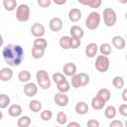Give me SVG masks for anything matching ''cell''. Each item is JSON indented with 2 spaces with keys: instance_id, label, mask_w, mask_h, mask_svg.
I'll return each mask as SVG.
<instances>
[{
  "instance_id": "6da1fadb",
  "label": "cell",
  "mask_w": 127,
  "mask_h": 127,
  "mask_svg": "<svg viewBox=\"0 0 127 127\" xmlns=\"http://www.w3.org/2000/svg\"><path fill=\"white\" fill-rule=\"evenodd\" d=\"M2 57L5 63L11 66H18L24 61L25 53L20 45L9 44L2 50Z\"/></svg>"
},
{
  "instance_id": "7a4b0ae2",
  "label": "cell",
  "mask_w": 127,
  "mask_h": 127,
  "mask_svg": "<svg viewBox=\"0 0 127 127\" xmlns=\"http://www.w3.org/2000/svg\"><path fill=\"white\" fill-rule=\"evenodd\" d=\"M36 79H37V83L38 85L43 88V89H48L51 87L52 81L50 79L49 73L47 70L45 69H39L36 73Z\"/></svg>"
},
{
  "instance_id": "3957f363",
  "label": "cell",
  "mask_w": 127,
  "mask_h": 127,
  "mask_svg": "<svg viewBox=\"0 0 127 127\" xmlns=\"http://www.w3.org/2000/svg\"><path fill=\"white\" fill-rule=\"evenodd\" d=\"M100 14L96 11H92L88 14V16L85 19V26L88 30H95L98 28L100 24Z\"/></svg>"
},
{
  "instance_id": "277c9868",
  "label": "cell",
  "mask_w": 127,
  "mask_h": 127,
  "mask_svg": "<svg viewBox=\"0 0 127 127\" xmlns=\"http://www.w3.org/2000/svg\"><path fill=\"white\" fill-rule=\"evenodd\" d=\"M30 7L27 4H20L16 8V19L19 22H27L30 19Z\"/></svg>"
},
{
  "instance_id": "5b68a950",
  "label": "cell",
  "mask_w": 127,
  "mask_h": 127,
  "mask_svg": "<svg viewBox=\"0 0 127 127\" xmlns=\"http://www.w3.org/2000/svg\"><path fill=\"white\" fill-rule=\"evenodd\" d=\"M103 21L107 27H113L117 21L116 12L112 8H105L103 10Z\"/></svg>"
},
{
  "instance_id": "8992f818",
  "label": "cell",
  "mask_w": 127,
  "mask_h": 127,
  "mask_svg": "<svg viewBox=\"0 0 127 127\" xmlns=\"http://www.w3.org/2000/svg\"><path fill=\"white\" fill-rule=\"evenodd\" d=\"M94 65H95V68L99 72H105L108 70V68L110 66V61H109L108 57L100 55V56H97Z\"/></svg>"
},
{
  "instance_id": "52a82bcc",
  "label": "cell",
  "mask_w": 127,
  "mask_h": 127,
  "mask_svg": "<svg viewBox=\"0 0 127 127\" xmlns=\"http://www.w3.org/2000/svg\"><path fill=\"white\" fill-rule=\"evenodd\" d=\"M31 33L36 38H43V36L46 34L45 26L41 23H35L31 27Z\"/></svg>"
},
{
  "instance_id": "ba28073f",
  "label": "cell",
  "mask_w": 127,
  "mask_h": 127,
  "mask_svg": "<svg viewBox=\"0 0 127 127\" xmlns=\"http://www.w3.org/2000/svg\"><path fill=\"white\" fill-rule=\"evenodd\" d=\"M63 20L59 17H54L49 22V28L53 32H60L63 29Z\"/></svg>"
},
{
  "instance_id": "9c48e42d",
  "label": "cell",
  "mask_w": 127,
  "mask_h": 127,
  "mask_svg": "<svg viewBox=\"0 0 127 127\" xmlns=\"http://www.w3.org/2000/svg\"><path fill=\"white\" fill-rule=\"evenodd\" d=\"M54 101L55 103L60 106V107H64L67 105L68 103V96L65 94V93H62V92H59V93H56L55 96H54Z\"/></svg>"
},
{
  "instance_id": "30bf717a",
  "label": "cell",
  "mask_w": 127,
  "mask_h": 127,
  "mask_svg": "<svg viewBox=\"0 0 127 127\" xmlns=\"http://www.w3.org/2000/svg\"><path fill=\"white\" fill-rule=\"evenodd\" d=\"M38 92V85L34 82H27L24 85V93L28 97H33Z\"/></svg>"
},
{
  "instance_id": "8fae6325",
  "label": "cell",
  "mask_w": 127,
  "mask_h": 127,
  "mask_svg": "<svg viewBox=\"0 0 127 127\" xmlns=\"http://www.w3.org/2000/svg\"><path fill=\"white\" fill-rule=\"evenodd\" d=\"M63 71L65 76H73L76 74L77 67L74 63H66L63 67Z\"/></svg>"
},
{
  "instance_id": "7c38bea8",
  "label": "cell",
  "mask_w": 127,
  "mask_h": 127,
  "mask_svg": "<svg viewBox=\"0 0 127 127\" xmlns=\"http://www.w3.org/2000/svg\"><path fill=\"white\" fill-rule=\"evenodd\" d=\"M111 43H112V46L114 48H116L117 50H123L126 46V42H125V39L121 36H114L111 40Z\"/></svg>"
},
{
  "instance_id": "4fadbf2b",
  "label": "cell",
  "mask_w": 127,
  "mask_h": 127,
  "mask_svg": "<svg viewBox=\"0 0 127 127\" xmlns=\"http://www.w3.org/2000/svg\"><path fill=\"white\" fill-rule=\"evenodd\" d=\"M69 33H70V37L71 38H75V39H81L84 35V32H83V29L77 25H73L70 27L69 29Z\"/></svg>"
},
{
  "instance_id": "5bb4252c",
  "label": "cell",
  "mask_w": 127,
  "mask_h": 127,
  "mask_svg": "<svg viewBox=\"0 0 127 127\" xmlns=\"http://www.w3.org/2000/svg\"><path fill=\"white\" fill-rule=\"evenodd\" d=\"M98 52V46L95 43H89L85 47V55L87 58H94Z\"/></svg>"
},
{
  "instance_id": "9a60e30c",
  "label": "cell",
  "mask_w": 127,
  "mask_h": 127,
  "mask_svg": "<svg viewBox=\"0 0 127 127\" xmlns=\"http://www.w3.org/2000/svg\"><path fill=\"white\" fill-rule=\"evenodd\" d=\"M68 19L73 23L78 22L81 19V11L78 8H71L68 11Z\"/></svg>"
},
{
  "instance_id": "2e32d148",
  "label": "cell",
  "mask_w": 127,
  "mask_h": 127,
  "mask_svg": "<svg viewBox=\"0 0 127 127\" xmlns=\"http://www.w3.org/2000/svg\"><path fill=\"white\" fill-rule=\"evenodd\" d=\"M13 77V70L9 67H3L0 69V80L9 81Z\"/></svg>"
},
{
  "instance_id": "e0dca14e",
  "label": "cell",
  "mask_w": 127,
  "mask_h": 127,
  "mask_svg": "<svg viewBox=\"0 0 127 127\" xmlns=\"http://www.w3.org/2000/svg\"><path fill=\"white\" fill-rule=\"evenodd\" d=\"M105 104H106V102L102 98H100L99 96H97V95H95L91 99V107L94 110H100V109H102L105 106Z\"/></svg>"
},
{
  "instance_id": "ac0fdd59",
  "label": "cell",
  "mask_w": 127,
  "mask_h": 127,
  "mask_svg": "<svg viewBox=\"0 0 127 127\" xmlns=\"http://www.w3.org/2000/svg\"><path fill=\"white\" fill-rule=\"evenodd\" d=\"M22 107L19 104H12L10 105V107L8 108V114L11 117H20L22 114Z\"/></svg>"
},
{
  "instance_id": "d6986e66",
  "label": "cell",
  "mask_w": 127,
  "mask_h": 127,
  "mask_svg": "<svg viewBox=\"0 0 127 127\" xmlns=\"http://www.w3.org/2000/svg\"><path fill=\"white\" fill-rule=\"evenodd\" d=\"M74 109H75V112H76L77 114H79V115H84V114H86V113L88 112V105H87V103L84 102V101H79V102L76 103Z\"/></svg>"
},
{
  "instance_id": "ffe728a7",
  "label": "cell",
  "mask_w": 127,
  "mask_h": 127,
  "mask_svg": "<svg viewBox=\"0 0 127 127\" xmlns=\"http://www.w3.org/2000/svg\"><path fill=\"white\" fill-rule=\"evenodd\" d=\"M33 47L37 48V49H40V50L46 51V49L48 47V42L44 38H36L34 40V42H33Z\"/></svg>"
},
{
  "instance_id": "44dd1931",
  "label": "cell",
  "mask_w": 127,
  "mask_h": 127,
  "mask_svg": "<svg viewBox=\"0 0 127 127\" xmlns=\"http://www.w3.org/2000/svg\"><path fill=\"white\" fill-rule=\"evenodd\" d=\"M29 108L32 112L34 113H38L42 110V102L40 100L37 99H33L29 102Z\"/></svg>"
},
{
  "instance_id": "7402d4cb",
  "label": "cell",
  "mask_w": 127,
  "mask_h": 127,
  "mask_svg": "<svg viewBox=\"0 0 127 127\" xmlns=\"http://www.w3.org/2000/svg\"><path fill=\"white\" fill-rule=\"evenodd\" d=\"M78 3L89 6L90 8H99L102 4L101 0H78Z\"/></svg>"
},
{
  "instance_id": "603a6c76",
  "label": "cell",
  "mask_w": 127,
  "mask_h": 127,
  "mask_svg": "<svg viewBox=\"0 0 127 127\" xmlns=\"http://www.w3.org/2000/svg\"><path fill=\"white\" fill-rule=\"evenodd\" d=\"M31 125V118L27 115L20 116L17 120V126L18 127H29Z\"/></svg>"
},
{
  "instance_id": "cb8c5ba5",
  "label": "cell",
  "mask_w": 127,
  "mask_h": 127,
  "mask_svg": "<svg viewBox=\"0 0 127 127\" xmlns=\"http://www.w3.org/2000/svg\"><path fill=\"white\" fill-rule=\"evenodd\" d=\"M18 79L21 81V82H30V79H31V72L29 70H21L19 71L18 73Z\"/></svg>"
},
{
  "instance_id": "d4e9b609",
  "label": "cell",
  "mask_w": 127,
  "mask_h": 127,
  "mask_svg": "<svg viewBox=\"0 0 127 127\" xmlns=\"http://www.w3.org/2000/svg\"><path fill=\"white\" fill-rule=\"evenodd\" d=\"M97 96H99L100 98H102L105 102L109 101L110 97H111V93H110V90L107 89V88H100L98 91H97Z\"/></svg>"
},
{
  "instance_id": "484cf974",
  "label": "cell",
  "mask_w": 127,
  "mask_h": 127,
  "mask_svg": "<svg viewBox=\"0 0 127 127\" xmlns=\"http://www.w3.org/2000/svg\"><path fill=\"white\" fill-rule=\"evenodd\" d=\"M116 108L113 106V105H109L105 108L104 110V116L107 118V119H113L115 118L116 116Z\"/></svg>"
},
{
  "instance_id": "4316f807",
  "label": "cell",
  "mask_w": 127,
  "mask_h": 127,
  "mask_svg": "<svg viewBox=\"0 0 127 127\" xmlns=\"http://www.w3.org/2000/svg\"><path fill=\"white\" fill-rule=\"evenodd\" d=\"M59 44H60L61 48L64 49V50H68V49H70V37H69V36H63V37L60 39Z\"/></svg>"
},
{
  "instance_id": "83f0119b",
  "label": "cell",
  "mask_w": 127,
  "mask_h": 127,
  "mask_svg": "<svg viewBox=\"0 0 127 127\" xmlns=\"http://www.w3.org/2000/svg\"><path fill=\"white\" fill-rule=\"evenodd\" d=\"M3 6L7 11H14L17 8V1L16 0H3Z\"/></svg>"
},
{
  "instance_id": "f1b7e54d",
  "label": "cell",
  "mask_w": 127,
  "mask_h": 127,
  "mask_svg": "<svg viewBox=\"0 0 127 127\" xmlns=\"http://www.w3.org/2000/svg\"><path fill=\"white\" fill-rule=\"evenodd\" d=\"M57 88L59 90V92H62V93H66L67 91H69L70 89V84L67 80H64V81H62L60 83L57 84Z\"/></svg>"
},
{
  "instance_id": "f546056e",
  "label": "cell",
  "mask_w": 127,
  "mask_h": 127,
  "mask_svg": "<svg viewBox=\"0 0 127 127\" xmlns=\"http://www.w3.org/2000/svg\"><path fill=\"white\" fill-rule=\"evenodd\" d=\"M124 83H125V82H124V78H123L122 76H120V75H116V76H114L113 79H112V85H113L115 88H117V89L123 88Z\"/></svg>"
},
{
  "instance_id": "4dcf8cb0",
  "label": "cell",
  "mask_w": 127,
  "mask_h": 127,
  "mask_svg": "<svg viewBox=\"0 0 127 127\" xmlns=\"http://www.w3.org/2000/svg\"><path fill=\"white\" fill-rule=\"evenodd\" d=\"M99 51H100V54L102 55V56H109L110 54H111V52H112V48H111V46L108 44V43H103V44H101V46L99 47V49H98Z\"/></svg>"
},
{
  "instance_id": "1f68e13d",
  "label": "cell",
  "mask_w": 127,
  "mask_h": 127,
  "mask_svg": "<svg viewBox=\"0 0 127 127\" xmlns=\"http://www.w3.org/2000/svg\"><path fill=\"white\" fill-rule=\"evenodd\" d=\"M10 104V97L6 93H1L0 94V109L7 108L8 105Z\"/></svg>"
},
{
  "instance_id": "d6a6232c",
  "label": "cell",
  "mask_w": 127,
  "mask_h": 127,
  "mask_svg": "<svg viewBox=\"0 0 127 127\" xmlns=\"http://www.w3.org/2000/svg\"><path fill=\"white\" fill-rule=\"evenodd\" d=\"M56 120H57V122H58L60 125H64V124L66 123V121H67V116H66V114H65L64 111H60V112H58V114H57Z\"/></svg>"
},
{
  "instance_id": "836d02e7",
  "label": "cell",
  "mask_w": 127,
  "mask_h": 127,
  "mask_svg": "<svg viewBox=\"0 0 127 127\" xmlns=\"http://www.w3.org/2000/svg\"><path fill=\"white\" fill-rule=\"evenodd\" d=\"M78 76H79V80H80V86H85L89 83V75L85 72H80L78 73Z\"/></svg>"
},
{
  "instance_id": "e575fe53",
  "label": "cell",
  "mask_w": 127,
  "mask_h": 127,
  "mask_svg": "<svg viewBox=\"0 0 127 127\" xmlns=\"http://www.w3.org/2000/svg\"><path fill=\"white\" fill-rule=\"evenodd\" d=\"M45 55V51L44 50H40L37 48H32V57L35 60H39L41 58H43V56Z\"/></svg>"
},
{
  "instance_id": "d590c367",
  "label": "cell",
  "mask_w": 127,
  "mask_h": 127,
  "mask_svg": "<svg viewBox=\"0 0 127 127\" xmlns=\"http://www.w3.org/2000/svg\"><path fill=\"white\" fill-rule=\"evenodd\" d=\"M53 80H54V82H55L56 84H58V83H60V82H62V81L66 80V77H65V75H64V73H62V72H56V73L53 74Z\"/></svg>"
},
{
  "instance_id": "8d00e7d4",
  "label": "cell",
  "mask_w": 127,
  "mask_h": 127,
  "mask_svg": "<svg viewBox=\"0 0 127 127\" xmlns=\"http://www.w3.org/2000/svg\"><path fill=\"white\" fill-rule=\"evenodd\" d=\"M53 118V112L49 109H46V110H43L41 112V119L44 120V121H49Z\"/></svg>"
},
{
  "instance_id": "74e56055",
  "label": "cell",
  "mask_w": 127,
  "mask_h": 127,
  "mask_svg": "<svg viewBox=\"0 0 127 127\" xmlns=\"http://www.w3.org/2000/svg\"><path fill=\"white\" fill-rule=\"evenodd\" d=\"M71 85H72V87H74V88H79V87H81V86H80V80H79L78 73H76V74H74L73 76H71Z\"/></svg>"
},
{
  "instance_id": "f35d334b",
  "label": "cell",
  "mask_w": 127,
  "mask_h": 127,
  "mask_svg": "<svg viewBox=\"0 0 127 127\" xmlns=\"http://www.w3.org/2000/svg\"><path fill=\"white\" fill-rule=\"evenodd\" d=\"M80 44L81 43H80V40L79 39H75V38H71L70 37V49L75 50V49L79 48Z\"/></svg>"
},
{
  "instance_id": "ab89813d",
  "label": "cell",
  "mask_w": 127,
  "mask_h": 127,
  "mask_svg": "<svg viewBox=\"0 0 127 127\" xmlns=\"http://www.w3.org/2000/svg\"><path fill=\"white\" fill-rule=\"evenodd\" d=\"M38 5L42 8H48L51 4H52V1L51 0H38Z\"/></svg>"
},
{
  "instance_id": "60d3db41",
  "label": "cell",
  "mask_w": 127,
  "mask_h": 127,
  "mask_svg": "<svg viewBox=\"0 0 127 127\" xmlns=\"http://www.w3.org/2000/svg\"><path fill=\"white\" fill-rule=\"evenodd\" d=\"M119 113H120L122 116H124V117L127 116V104H126V103H122V104L119 106Z\"/></svg>"
},
{
  "instance_id": "b9f144b4",
  "label": "cell",
  "mask_w": 127,
  "mask_h": 127,
  "mask_svg": "<svg viewBox=\"0 0 127 127\" xmlns=\"http://www.w3.org/2000/svg\"><path fill=\"white\" fill-rule=\"evenodd\" d=\"M109 127H124L123 126V122L118 120V119H114L109 123Z\"/></svg>"
},
{
  "instance_id": "7bdbcfd3",
  "label": "cell",
  "mask_w": 127,
  "mask_h": 127,
  "mask_svg": "<svg viewBox=\"0 0 127 127\" xmlns=\"http://www.w3.org/2000/svg\"><path fill=\"white\" fill-rule=\"evenodd\" d=\"M87 127H99V122L96 119H89L87 121Z\"/></svg>"
},
{
  "instance_id": "ee69618b",
  "label": "cell",
  "mask_w": 127,
  "mask_h": 127,
  "mask_svg": "<svg viewBox=\"0 0 127 127\" xmlns=\"http://www.w3.org/2000/svg\"><path fill=\"white\" fill-rule=\"evenodd\" d=\"M66 127H81V126H80V124H79L78 122L72 121V122H69V123L66 125Z\"/></svg>"
},
{
  "instance_id": "f6af8a7d",
  "label": "cell",
  "mask_w": 127,
  "mask_h": 127,
  "mask_svg": "<svg viewBox=\"0 0 127 127\" xmlns=\"http://www.w3.org/2000/svg\"><path fill=\"white\" fill-rule=\"evenodd\" d=\"M122 99H123V101H127V89L125 88L124 90H123V92H122Z\"/></svg>"
},
{
  "instance_id": "bcb514c9",
  "label": "cell",
  "mask_w": 127,
  "mask_h": 127,
  "mask_svg": "<svg viewBox=\"0 0 127 127\" xmlns=\"http://www.w3.org/2000/svg\"><path fill=\"white\" fill-rule=\"evenodd\" d=\"M65 0H62V1H55V4H57V5H64V4H65Z\"/></svg>"
},
{
  "instance_id": "7dc6e473",
  "label": "cell",
  "mask_w": 127,
  "mask_h": 127,
  "mask_svg": "<svg viewBox=\"0 0 127 127\" xmlns=\"http://www.w3.org/2000/svg\"><path fill=\"white\" fill-rule=\"evenodd\" d=\"M3 43H4V40H3V37H2L1 34H0V48L3 46Z\"/></svg>"
},
{
  "instance_id": "c3c4849f",
  "label": "cell",
  "mask_w": 127,
  "mask_h": 127,
  "mask_svg": "<svg viewBox=\"0 0 127 127\" xmlns=\"http://www.w3.org/2000/svg\"><path fill=\"white\" fill-rule=\"evenodd\" d=\"M3 119V113H2V111L0 110V121Z\"/></svg>"
},
{
  "instance_id": "681fc988",
  "label": "cell",
  "mask_w": 127,
  "mask_h": 127,
  "mask_svg": "<svg viewBox=\"0 0 127 127\" xmlns=\"http://www.w3.org/2000/svg\"><path fill=\"white\" fill-rule=\"evenodd\" d=\"M32 127H36V126H32Z\"/></svg>"
},
{
  "instance_id": "f907efd6",
  "label": "cell",
  "mask_w": 127,
  "mask_h": 127,
  "mask_svg": "<svg viewBox=\"0 0 127 127\" xmlns=\"http://www.w3.org/2000/svg\"><path fill=\"white\" fill-rule=\"evenodd\" d=\"M56 127H60V126H56Z\"/></svg>"
}]
</instances>
